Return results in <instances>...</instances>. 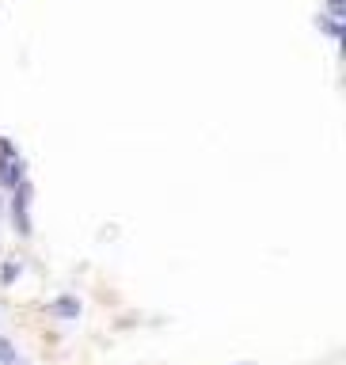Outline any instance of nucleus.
Returning a JSON list of instances; mask_svg holds the SVG:
<instances>
[{
	"label": "nucleus",
	"instance_id": "2",
	"mask_svg": "<svg viewBox=\"0 0 346 365\" xmlns=\"http://www.w3.org/2000/svg\"><path fill=\"white\" fill-rule=\"evenodd\" d=\"M27 205H31V183H20L15 186V198H12V224L20 236H31V217H27Z\"/></svg>",
	"mask_w": 346,
	"mask_h": 365
},
{
	"label": "nucleus",
	"instance_id": "3",
	"mask_svg": "<svg viewBox=\"0 0 346 365\" xmlns=\"http://www.w3.org/2000/svg\"><path fill=\"white\" fill-rule=\"evenodd\" d=\"M53 316H65V320L80 316V301L77 297H61V301H53Z\"/></svg>",
	"mask_w": 346,
	"mask_h": 365
},
{
	"label": "nucleus",
	"instance_id": "4",
	"mask_svg": "<svg viewBox=\"0 0 346 365\" xmlns=\"http://www.w3.org/2000/svg\"><path fill=\"white\" fill-rule=\"evenodd\" d=\"M0 365H15V346L0 335Z\"/></svg>",
	"mask_w": 346,
	"mask_h": 365
},
{
	"label": "nucleus",
	"instance_id": "7",
	"mask_svg": "<svg viewBox=\"0 0 346 365\" xmlns=\"http://www.w3.org/2000/svg\"><path fill=\"white\" fill-rule=\"evenodd\" d=\"M0 210H4V202H0Z\"/></svg>",
	"mask_w": 346,
	"mask_h": 365
},
{
	"label": "nucleus",
	"instance_id": "5",
	"mask_svg": "<svg viewBox=\"0 0 346 365\" xmlns=\"http://www.w3.org/2000/svg\"><path fill=\"white\" fill-rule=\"evenodd\" d=\"M15 278H20V263H4V267H0V282H4V286H12Z\"/></svg>",
	"mask_w": 346,
	"mask_h": 365
},
{
	"label": "nucleus",
	"instance_id": "1",
	"mask_svg": "<svg viewBox=\"0 0 346 365\" xmlns=\"http://www.w3.org/2000/svg\"><path fill=\"white\" fill-rule=\"evenodd\" d=\"M27 179V167L20 160V153H15V145L8 141V137H0V186L4 191H15Z\"/></svg>",
	"mask_w": 346,
	"mask_h": 365
},
{
	"label": "nucleus",
	"instance_id": "6",
	"mask_svg": "<svg viewBox=\"0 0 346 365\" xmlns=\"http://www.w3.org/2000/svg\"><path fill=\"white\" fill-rule=\"evenodd\" d=\"M327 12H331V15H339V20H342V15H346V0H327Z\"/></svg>",
	"mask_w": 346,
	"mask_h": 365
}]
</instances>
